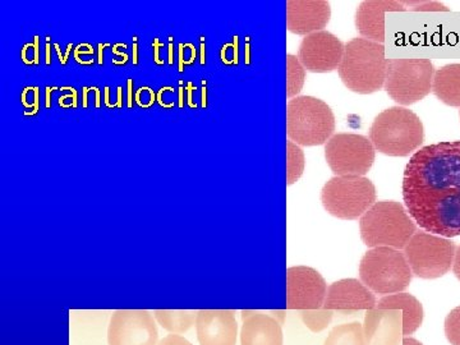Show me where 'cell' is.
<instances>
[{"instance_id": "1", "label": "cell", "mask_w": 460, "mask_h": 345, "mask_svg": "<svg viewBox=\"0 0 460 345\" xmlns=\"http://www.w3.org/2000/svg\"><path fill=\"white\" fill-rule=\"evenodd\" d=\"M402 199L411 219L431 234L460 235V141L438 142L411 157Z\"/></svg>"}, {"instance_id": "2", "label": "cell", "mask_w": 460, "mask_h": 345, "mask_svg": "<svg viewBox=\"0 0 460 345\" xmlns=\"http://www.w3.org/2000/svg\"><path fill=\"white\" fill-rule=\"evenodd\" d=\"M339 77L348 89L370 95L385 84L387 59L385 47L357 38L344 44V56L338 68Z\"/></svg>"}, {"instance_id": "3", "label": "cell", "mask_w": 460, "mask_h": 345, "mask_svg": "<svg viewBox=\"0 0 460 345\" xmlns=\"http://www.w3.org/2000/svg\"><path fill=\"white\" fill-rule=\"evenodd\" d=\"M370 141L384 155L408 156L425 141L422 120L407 108L386 109L375 118Z\"/></svg>"}, {"instance_id": "4", "label": "cell", "mask_w": 460, "mask_h": 345, "mask_svg": "<svg viewBox=\"0 0 460 345\" xmlns=\"http://www.w3.org/2000/svg\"><path fill=\"white\" fill-rule=\"evenodd\" d=\"M359 230L367 247L402 250L416 234L417 224L399 202L378 201L359 220Z\"/></svg>"}, {"instance_id": "5", "label": "cell", "mask_w": 460, "mask_h": 345, "mask_svg": "<svg viewBox=\"0 0 460 345\" xmlns=\"http://www.w3.org/2000/svg\"><path fill=\"white\" fill-rule=\"evenodd\" d=\"M335 115L323 100L296 96L287 104V136L298 146H320L334 136Z\"/></svg>"}, {"instance_id": "6", "label": "cell", "mask_w": 460, "mask_h": 345, "mask_svg": "<svg viewBox=\"0 0 460 345\" xmlns=\"http://www.w3.org/2000/svg\"><path fill=\"white\" fill-rule=\"evenodd\" d=\"M411 275L404 253L395 248H371L359 263L362 283L377 295L402 293L410 286Z\"/></svg>"}, {"instance_id": "7", "label": "cell", "mask_w": 460, "mask_h": 345, "mask_svg": "<svg viewBox=\"0 0 460 345\" xmlns=\"http://www.w3.org/2000/svg\"><path fill=\"white\" fill-rule=\"evenodd\" d=\"M321 202L332 217L356 220L376 204V187L366 177L341 175L323 186Z\"/></svg>"}, {"instance_id": "8", "label": "cell", "mask_w": 460, "mask_h": 345, "mask_svg": "<svg viewBox=\"0 0 460 345\" xmlns=\"http://www.w3.org/2000/svg\"><path fill=\"white\" fill-rule=\"evenodd\" d=\"M434 75L429 59H389L384 89L396 104L408 107L431 93Z\"/></svg>"}, {"instance_id": "9", "label": "cell", "mask_w": 460, "mask_h": 345, "mask_svg": "<svg viewBox=\"0 0 460 345\" xmlns=\"http://www.w3.org/2000/svg\"><path fill=\"white\" fill-rule=\"evenodd\" d=\"M456 251V243L449 238L417 232L404 247V255L411 274L420 279L431 280L450 271Z\"/></svg>"}, {"instance_id": "10", "label": "cell", "mask_w": 460, "mask_h": 345, "mask_svg": "<svg viewBox=\"0 0 460 345\" xmlns=\"http://www.w3.org/2000/svg\"><path fill=\"white\" fill-rule=\"evenodd\" d=\"M325 159L335 177H365L374 165L375 147L365 136L338 133L325 144Z\"/></svg>"}, {"instance_id": "11", "label": "cell", "mask_w": 460, "mask_h": 345, "mask_svg": "<svg viewBox=\"0 0 460 345\" xmlns=\"http://www.w3.org/2000/svg\"><path fill=\"white\" fill-rule=\"evenodd\" d=\"M159 332L145 310H118L111 317L108 345H157Z\"/></svg>"}, {"instance_id": "12", "label": "cell", "mask_w": 460, "mask_h": 345, "mask_svg": "<svg viewBox=\"0 0 460 345\" xmlns=\"http://www.w3.org/2000/svg\"><path fill=\"white\" fill-rule=\"evenodd\" d=\"M328 284L319 271L307 266L287 269L288 310H319L325 304Z\"/></svg>"}, {"instance_id": "13", "label": "cell", "mask_w": 460, "mask_h": 345, "mask_svg": "<svg viewBox=\"0 0 460 345\" xmlns=\"http://www.w3.org/2000/svg\"><path fill=\"white\" fill-rule=\"evenodd\" d=\"M344 56V44L328 31L305 36L299 47L298 59L313 74H328L341 66Z\"/></svg>"}, {"instance_id": "14", "label": "cell", "mask_w": 460, "mask_h": 345, "mask_svg": "<svg viewBox=\"0 0 460 345\" xmlns=\"http://www.w3.org/2000/svg\"><path fill=\"white\" fill-rule=\"evenodd\" d=\"M332 17L325 0H288L287 27L295 35L307 36L323 31Z\"/></svg>"}, {"instance_id": "15", "label": "cell", "mask_w": 460, "mask_h": 345, "mask_svg": "<svg viewBox=\"0 0 460 345\" xmlns=\"http://www.w3.org/2000/svg\"><path fill=\"white\" fill-rule=\"evenodd\" d=\"M377 301L362 281L357 279H341L328 288L323 308L341 313H356L370 311L376 307Z\"/></svg>"}, {"instance_id": "16", "label": "cell", "mask_w": 460, "mask_h": 345, "mask_svg": "<svg viewBox=\"0 0 460 345\" xmlns=\"http://www.w3.org/2000/svg\"><path fill=\"white\" fill-rule=\"evenodd\" d=\"M196 332L199 345H237L238 323L234 311H199Z\"/></svg>"}, {"instance_id": "17", "label": "cell", "mask_w": 460, "mask_h": 345, "mask_svg": "<svg viewBox=\"0 0 460 345\" xmlns=\"http://www.w3.org/2000/svg\"><path fill=\"white\" fill-rule=\"evenodd\" d=\"M366 345H399L402 334V314L399 310L372 308L367 311L363 323Z\"/></svg>"}, {"instance_id": "18", "label": "cell", "mask_w": 460, "mask_h": 345, "mask_svg": "<svg viewBox=\"0 0 460 345\" xmlns=\"http://www.w3.org/2000/svg\"><path fill=\"white\" fill-rule=\"evenodd\" d=\"M402 2L395 0H367L361 3L356 14V26L366 40L384 44L385 41L386 12H404Z\"/></svg>"}, {"instance_id": "19", "label": "cell", "mask_w": 460, "mask_h": 345, "mask_svg": "<svg viewBox=\"0 0 460 345\" xmlns=\"http://www.w3.org/2000/svg\"><path fill=\"white\" fill-rule=\"evenodd\" d=\"M241 345H284L281 323L260 311H242Z\"/></svg>"}, {"instance_id": "20", "label": "cell", "mask_w": 460, "mask_h": 345, "mask_svg": "<svg viewBox=\"0 0 460 345\" xmlns=\"http://www.w3.org/2000/svg\"><path fill=\"white\" fill-rule=\"evenodd\" d=\"M376 308L399 310L402 314V334L410 337L423 323V307L416 296L408 293H396L378 299Z\"/></svg>"}, {"instance_id": "21", "label": "cell", "mask_w": 460, "mask_h": 345, "mask_svg": "<svg viewBox=\"0 0 460 345\" xmlns=\"http://www.w3.org/2000/svg\"><path fill=\"white\" fill-rule=\"evenodd\" d=\"M432 93L447 107L460 108V63L447 65L435 71Z\"/></svg>"}, {"instance_id": "22", "label": "cell", "mask_w": 460, "mask_h": 345, "mask_svg": "<svg viewBox=\"0 0 460 345\" xmlns=\"http://www.w3.org/2000/svg\"><path fill=\"white\" fill-rule=\"evenodd\" d=\"M154 317L166 332L180 335L189 332L193 325H196L198 313L184 310H157L154 313Z\"/></svg>"}, {"instance_id": "23", "label": "cell", "mask_w": 460, "mask_h": 345, "mask_svg": "<svg viewBox=\"0 0 460 345\" xmlns=\"http://www.w3.org/2000/svg\"><path fill=\"white\" fill-rule=\"evenodd\" d=\"M323 345H366L363 326L359 323L335 326L325 339Z\"/></svg>"}, {"instance_id": "24", "label": "cell", "mask_w": 460, "mask_h": 345, "mask_svg": "<svg viewBox=\"0 0 460 345\" xmlns=\"http://www.w3.org/2000/svg\"><path fill=\"white\" fill-rule=\"evenodd\" d=\"M305 69L299 62L298 57L287 56V98L293 99L298 95L305 84Z\"/></svg>"}, {"instance_id": "25", "label": "cell", "mask_w": 460, "mask_h": 345, "mask_svg": "<svg viewBox=\"0 0 460 345\" xmlns=\"http://www.w3.org/2000/svg\"><path fill=\"white\" fill-rule=\"evenodd\" d=\"M305 172V154L295 142H287V184L292 186Z\"/></svg>"}, {"instance_id": "26", "label": "cell", "mask_w": 460, "mask_h": 345, "mask_svg": "<svg viewBox=\"0 0 460 345\" xmlns=\"http://www.w3.org/2000/svg\"><path fill=\"white\" fill-rule=\"evenodd\" d=\"M334 317V311L319 308V310L301 311V320L305 328L313 332H321L328 329Z\"/></svg>"}, {"instance_id": "27", "label": "cell", "mask_w": 460, "mask_h": 345, "mask_svg": "<svg viewBox=\"0 0 460 345\" xmlns=\"http://www.w3.org/2000/svg\"><path fill=\"white\" fill-rule=\"evenodd\" d=\"M445 335L452 345H460V305L445 319Z\"/></svg>"}, {"instance_id": "28", "label": "cell", "mask_w": 460, "mask_h": 345, "mask_svg": "<svg viewBox=\"0 0 460 345\" xmlns=\"http://www.w3.org/2000/svg\"><path fill=\"white\" fill-rule=\"evenodd\" d=\"M405 9L416 12H449L450 8L445 7L438 2H402Z\"/></svg>"}, {"instance_id": "29", "label": "cell", "mask_w": 460, "mask_h": 345, "mask_svg": "<svg viewBox=\"0 0 460 345\" xmlns=\"http://www.w3.org/2000/svg\"><path fill=\"white\" fill-rule=\"evenodd\" d=\"M157 345H192L187 341L186 338L181 337V335L171 334L157 343Z\"/></svg>"}, {"instance_id": "30", "label": "cell", "mask_w": 460, "mask_h": 345, "mask_svg": "<svg viewBox=\"0 0 460 345\" xmlns=\"http://www.w3.org/2000/svg\"><path fill=\"white\" fill-rule=\"evenodd\" d=\"M453 271L454 275L460 280V246L456 248V256H454Z\"/></svg>"}, {"instance_id": "31", "label": "cell", "mask_w": 460, "mask_h": 345, "mask_svg": "<svg viewBox=\"0 0 460 345\" xmlns=\"http://www.w3.org/2000/svg\"><path fill=\"white\" fill-rule=\"evenodd\" d=\"M402 345H423V344L420 343V341H416V339H413L411 337H404V338H402Z\"/></svg>"}, {"instance_id": "32", "label": "cell", "mask_w": 460, "mask_h": 345, "mask_svg": "<svg viewBox=\"0 0 460 345\" xmlns=\"http://www.w3.org/2000/svg\"><path fill=\"white\" fill-rule=\"evenodd\" d=\"M133 63H137V44H136V38H133Z\"/></svg>"}, {"instance_id": "33", "label": "cell", "mask_w": 460, "mask_h": 345, "mask_svg": "<svg viewBox=\"0 0 460 345\" xmlns=\"http://www.w3.org/2000/svg\"><path fill=\"white\" fill-rule=\"evenodd\" d=\"M128 107H132V81H128Z\"/></svg>"}, {"instance_id": "34", "label": "cell", "mask_w": 460, "mask_h": 345, "mask_svg": "<svg viewBox=\"0 0 460 345\" xmlns=\"http://www.w3.org/2000/svg\"><path fill=\"white\" fill-rule=\"evenodd\" d=\"M180 48H181V51H180V59H181L180 60V62H181L180 71L183 72V44H181Z\"/></svg>"}, {"instance_id": "35", "label": "cell", "mask_w": 460, "mask_h": 345, "mask_svg": "<svg viewBox=\"0 0 460 345\" xmlns=\"http://www.w3.org/2000/svg\"><path fill=\"white\" fill-rule=\"evenodd\" d=\"M169 63L172 65V38H171V44H169Z\"/></svg>"}, {"instance_id": "36", "label": "cell", "mask_w": 460, "mask_h": 345, "mask_svg": "<svg viewBox=\"0 0 460 345\" xmlns=\"http://www.w3.org/2000/svg\"><path fill=\"white\" fill-rule=\"evenodd\" d=\"M47 63H48V65H49V63H50V47H49V42H48V44H47Z\"/></svg>"}, {"instance_id": "37", "label": "cell", "mask_w": 460, "mask_h": 345, "mask_svg": "<svg viewBox=\"0 0 460 345\" xmlns=\"http://www.w3.org/2000/svg\"><path fill=\"white\" fill-rule=\"evenodd\" d=\"M102 45H100V63H102Z\"/></svg>"}]
</instances>
